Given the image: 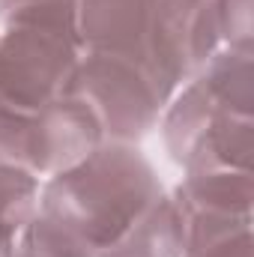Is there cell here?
Here are the masks:
<instances>
[{
    "label": "cell",
    "mask_w": 254,
    "mask_h": 257,
    "mask_svg": "<svg viewBox=\"0 0 254 257\" xmlns=\"http://www.w3.org/2000/svg\"><path fill=\"white\" fill-rule=\"evenodd\" d=\"M180 215H251L254 177L251 171H194L171 194Z\"/></svg>",
    "instance_id": "obj_6"
},
{
    "label": "cell",
    "mask_w": 254,
    "mask_h": 257,
    "mask_svg": "<svg viewBox=\"0 0 254 257\" xmlns=\"http://www.w3.org/2000/svg\"><path fill=\"white\" fill-rule=\"evenodd\" d=\"M218 36L227 48L251 51L254 42V0H215Z\"/></svg>",
    "instance_id": "obj_12"
},
{
    "label": "cell",
    "mask_w": 254,
    "mask_h": 257,
    "mask_svg": "<svg viewBox=\"0 0 254 257\" xmlns=\"http://www.w3.org/2000/svg\"><path fill=\"white\" fill-rule=\"evenodd\" d=\"M15 257H93L84 242H78L57 221L36 212L18 233Z\"/></svg>",
    "instance_id": "obj_11"
},
{
    "label": "cell",
    "mask_w": 254,
    "mask_h": 257,
    "mask_svg": "<svg viewBox=\"0 0 254 257\" xmlns=\"http://www.w3.org/2000/svg\"><path fill=\"white\" fill-rule=\"evenodd\" d=\"M99 257H183V227L174 200L162 194L126 236Z\"/></svg>",
    "instance_id": "obj_8"
},
{
    "label": "cell",
    "mask_w": 254,
    "mask_h": 257,
    "mask_svg": "<svg viewBox=\"0 0 254 257\" xmlns=\"http://www.w3.org/2000/svg\"><path fill=\"white\" fill-rule=\"evenodd\" d=\"M162 194L153 165L135 144L102 141L87 159L42 186L36 212L57 221L99 257L117 245Z\"/></svg>",
    "instance_id": "obj_1"
},
{
    "label": "cell",
    "mask_w": 254,
    "mask_h": 257,
    "mask_svg": "<svg viewBox=\"0 0 254 257\" xmlns=\"http://www.w3.org/2000/svg\"><path fill=\"white\" fill-rule=\"evenodd\" d=\"M102 141H105L102 128L90 114V108L66 93L63 99L27 117L24 171H30L33 177L39 174L54 177L87 159Z\"/></svg>",
    "instance_id": "obj_5"
},
{
    "label": "cell",
    "mask_w": 254,
    "mask_h": 257,
    "mask_svg": "<svg viewBox=\"0 0 254 257\" xmlns=\"http://www.w3.org/2000/svg\"><path fill=\"white\" fill-rule=\"evenodd\" d=\"M75 30L81 51H111L147 60L174 84L156 54L159 0H75Z\"/></svg>",
    "instance_id": "obj_4"
},
{
    "label": "cell",
    "mask_w": 254,
    "mask_h": 257,
    "mask_svg": "<svg viewBox=\"0 0 254 257\" xmlns=\"http://www.w3.org/2000/svg\"><path fill=\"white\" fill-rule=\"evenodd\" d=\"M81 42L75 0L24 6L0 30V108L36 114L69 93Z\"/></svg>",
    "instance_id": "obj_2"
},
{
    "label": "cell",
    "mask_w": 254,
    "mask_h": 257,
    "mask_svg": "<svg viewBox=\"0 0 254 257\" xmlns=\"http://www.w3.org/2000/svg\"><path fill=\"white\" fill-rule=\"evenodd\" d=\"M36 3H51V0H0V18H6L24 6H36Z\"/></svg>",
    "instance_id": "obj_13"
},
{
    "label": "cell",
    "mask_w": 254,
    "mask_h": 257,
    "mask_svg": "<svg viewBox=\"0 0 254 257\" xmlns=\"http://www.w3.org/2000/svg\"><path fill=\"white\" fill-rule=\"evenodd\" d=\"M39 180L30 171L0 165V257H15L24 224L36 215Z\"/></svg>",
    "instance_id": "obj_10"
},
{
    "label": "cell",
    "mask_w": 254,
    "mask_h": 257,
    "mask_svg": "<svg viewBox=\"0 0 254 257\" xmlns=\"http://www.w3.org/2000/svg\"><path fill=\"white\" fill-rule=\"evenodd\" d=\"M251 215H180L183 257H251Z\"/></svg>",
    "instance_id": "obj_7"
},
{
    "label": "cell",
    "mask_w": 254,
    "mask_h": 257,
    "mask_svg": "<svg viewBox=\"0 0 254 257\" xmlns=\"http://www.w3.org/2000/svg\"><path fill=\"white\" fill-rule=\"evenodd\" d=\"M174 93L177 87L153 63L111 51H81L69 84V96L90 108L102 138L117 144L150 135Z\"/></svg>",
    "instance_id": "obj_3"
},
{
    "label": "cell",
    "mask_w": 254,
    "mask_h": 257,
    "mask_svg": "<svg viewBox=\"0 0 254 257\" xmlns=\"http://www.w3.org/2000/svg\"><path fill=\"white\" fill-rule=\"evenodd\" d=\"M254 51L245 48H218L206 66L197 72L209 84L212 96L233 114L254 117Z\"/></svg>",
    "instance_id": "obj_9"
}]
</instances>
